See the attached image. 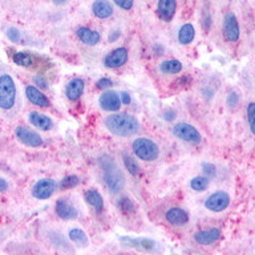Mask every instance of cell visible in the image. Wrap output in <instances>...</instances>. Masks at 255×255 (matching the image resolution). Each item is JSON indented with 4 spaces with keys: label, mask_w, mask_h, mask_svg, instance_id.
Here are the masks:
<instances>
[{
    "label": "cell",
    "mask_w": 255,
    "mask_h": 255,
    "mask_svg": "<svg viewBox=\"0 0 255 255\" xmlns=\"http://www.w3.org/2000/svg\"><path fill=\"white\" fill-rule=\"evenodd\" d=\"M104 125L112 134L119 137H130L138 133V120L127 113H115L104 120Z\"/></svg>",
    "instance_id": "cell-1"
},
{
    "label": "cell",
    "mask_w": 255,
    "mask_h": 255,
    "mask_svg": "<svg viewBox=\"0 0 255 255\" xmlns=\"http://www.w3.org/2000/svg\"><path fill=\"white\" fill-rule=\"evenodd\" d=\"M103 167V178L107 187L112 193H120L125 187V177L120 167L111 158H103L100 161Z\"/></svg>",
    "instance_id": "cell-2"
},
{
    "label": "cell",
    "mask_w": 255,
    "mask_h": 255,
    "mask_svg": "<svg viewBox=\"0 0 255 255\" xmlns=\"http://www.w3.org/2000/svg\"><path fill=\"white\" fill-rule=\"evenodd\" d=\"M17 101V88L11 75H0V111L11 112Z\"/></svg>",
    "instance_id": "cell-3"
},
{
    "label": "cell",
    "mask_w": 255,
    "mask_h": 255,
    "mask_svg": "<svg viewBox=\"0 0 255 255\" xmlns=\"http://www.w3.org/2000/svg\"><path fill=\"white\" fill-rule=\"evenodd\" d=\"M133 151L134 154L142 161H154L157 159L159 154V149L157 146V143L154 141H151L150 138L146 137H141V138H135L133 141Z\"/></svg>",
    "instance_id": "cell-4"
},
{
    "label": "cell",
    "mask_w": 255,
    "mask_h": 255,
    "mask_svg": "<svg viewBox=\"0 0 255 255\" xmlns=\"http://www.w3.org/2000/svg\"><path fill=\"white\" fill-rule=\"evenodd\" d=\"M229 205H230V195L225 190L215 191L209 195L205 201L206 209L213 213H221V211L226 210Z\"/></svg>",
    "instance_id": "cell-5"
},
{
    "label": "cell",
    "mask_w": 255,
    "mask_h": 255,
    "mask_svg": "<svg viewBox=\"0 0 255 255\" xmlns=\"http://www.w3.org/2000/svg\"><path fill=\"white\" fill-rule=\"evenodd\" d=\"M173 133L177 138L186 141L191 143H199L202 141V137L199 134V131L195 129L193 125L186 123H179L173 128Z\"/></svg>",
    "instance_id": "cell-6"
},
{
    "label": "cell",
    "mask_w": 255,
    "mask_h": 255,
    "mask_svg": "<svg viewBox=\"0 0 255 255\" xmlns=\"http://www.w3.org/2000/svg\"><path fill=\"white\" fill-rule=\"evenodd\" d=\"M15 134L20 142L29 147H39L43 145V138L40 137L39 133L28 129L27 127H17Z\"/></svg>",
    "instance_id": "cell-7"
},
{
    "label": "cell",
    "mask_w": 255,
    "mask_h": 255,
    "mask_svg": "<svg viewBox=\"0 0 255 255\" xmlns=\"http://www.w3.org/2000/svg\"><path fill=\"white\" fill-rule=\"evenodd\" d=\"M56 189V183L51 178L39 179L32 187V195L36 199H48L51 198Z\"/></svg>",
    "instance_id": "cell-8"
},
{
    "label": "cell",
    "mask_w": 255,
    "mask_h": 255,
    "mask_svg": "<svg viewBox=\"0 0 255 255\" xmlns=\"http://www.w3.org/2000/svg\"><path fill=\"white\" fill-rule=\"evenodd\" d=\"M223 35L227 41L235 43L239 39V24L237 16L233 12H229L223 20Z\"/></svg>",
    "instance_id": "cell-9"
},
{
    "label": "cell",
    "mask_w": 255,
    "mask_h": 255,
    "mask_svg": "<svg viewBox=\"0 0 255 255\" xmlns=\"http://www.w3.org/2000/svg\"><path fill=\"white\" fill-rule=\"evenodd\" d=\"M128 57H129V55H128L127 48H117L104 57V65L111 68V69H116V68L123 67L124 64H127Z\"/></svg>",
    "instance_id": "cell-10"
},
{
    "label": "cell",
    "mask_w": 255,
    "mask_h": 255,
    "mask_svg": "<svg viewBox=\"0 0 255 255\" xmlns=\"http://www.w3.org/2000/svg\"><path fill=\"white\" fill-rule=\"evenodd\" d=\"M100 107L103 111L107 112H117L121 108V100L117 92L105 91L99 99Z\"/></svg>",
    "instance_id": "cell-11"
},
{
    "label": "cell",
    "mask_w": 255,
    "mask_h": 255,
    "mask_svg": "<svg viewBox=\"0 0 255 255\" xmlns=\"http://www.w3.org/2000/svg\"><path fill=\"white\" fill-rule=\"evenodd\" d=\"M121 243L125 246L133 247L135 250L151 251L155 247V242L149 238H130V237H121Z\"/></svg>",
    "instance_id": "cell-12"
},
{
    "label": "cell",
    "mask_w": 255,
    "mask_h": 255,
    "mask_svg": "<svg viewBox=\"0 0 255 255\" xmlns=\"http://www.w3.org/2000/svg\"><path fill=\"white\" fill-rule=\"evenodd\" d=\"M25 96L27 99L29 100V103H32L33 105H37L40 108H49L51 107V103L43 92L39 91L37 88L33 87V85H28L25 88Z\"/></svg>",
    "instance_id": "cell-13"
},
{
    "label": "cell",
    "mask_w": 255,
    "mask_h": 255,
    "mask_svg": "<svg viewBox=\"0 0 255 255\" xmlns=\"http://www.w3.org/2000/svg\"><path fill=\"white\" fill-rule=\"evenodd\" d=\"M177 9V1L175 0H158L157 4V13L159 19L163 21H170L175 15Z\"/></svg>",
    "instance_id": "cell-14"
},
{
    "label": "cell",
    "mask_w": 255,
    "mask_h": 255,
    "mask_svg": "<svg viewBox=\"0 0 255 255\" xmlns=\"http://www.w3.org/2000/svg\"><path fill=\"white\" fill-rule=\"evenodd\" d=\"M221 238V230L217 229V227H213V229H209V230H202L195 233L194 234V241L198 245H203V246H209V245H213L214 242H217L218 239Z\"/></svg>",
    "instance_id": "cell-15"
},
{
    "label": "cell",
    "mask_w": 255,
    "mask_h": 255,
    "mask_svg": "<svg viewBox=\"0 0 255 255\" xmlns=\"http://www.w3.org/2000/svg\"><path fill=\"white\" fill-rule=\"evenodd\" d=\"M165 218L169 223L174 225V226H182L189 222V215L183 209L179 207H171L165 213Z\"/></svg>",
    "instance_id": "cell-16"
},
{
    "label": "cell",
    "mask_w": 255,
    "mask_h": 255,
    "mask_svg": "<svg viewBox=\"0 0 255 255\" xmlns=\"http://www.w3.org/2000/svg\"><path fill=\"white\" fill-rule=\"evenodd\" d=\"M84 84L83 79H73L67 84L65 87V96L69 101H77L84 93Z\"/></svg>",
    "instance_id": "cell-17"
},
{
    "label": "cell",
    "mask_w": 255,
    "mask_h": 255,
    "mask_svg": "<svg viewBox=\"0 0 255 255\" xmlns=\"http://www.w3.org/2000/svg\"><path fill=\"white\" fill-rule=\"evenodd\" d=\"M56 214L59 215L61 219H65V221H71V219H76L77 218V210H76L75 207L72 206L71 203H68L67 201H63V199H59L57 202H56Z\"/></svg>",
    "instance_id": "cell-18"
},
{
    "label": "cell",
    "mask_w": 255,
    "mask_h": 255,
    "mask_svg": "<svg viewBox=\"0 0 255 255\" xmlns=\"http://www.w3.org/2000/svg\"><path fill=\"white\" fill-rule=\"evenodd\" d=\"M77 37L80 39V41L84 44H87V45H96V44L100 43V40H101V36L97 31H93L91 28L87 27H80L77 29Z\"/></svg>",
    "instance_id": "cell-19"
},
{
    "label": "cell",
    "mask_w": 255,
    "mask_h": 255,
    "mask_svg": "<svg viewBox=\"0 0 255 255\" xmlns=\"http://www.w3.org/2000/svg\"><path fill=\"white\" fill-rule=\"evenodd\" d=\"M92 11L99 19H108L113 15V7L108 0H96L92 5Z\"/></svg>",
    "instance_id": "cell-20"
},
{
    "label": "cell",
    "mask_w": 255,
    "mask_h": 255,
    "mask_svg": "<svg viewBox=\"0 0 255 255\" xmlns=\"http://www.w3.org/2000/svg\"><path fill=\"white\" fill-rule=\"evenodd\" d=\"M29 123L33 127L41 129V130H49L53 127V123H52V120L48 116L37 113V112H31L29 113Z\"/></svg>",
    "instance_id": "cell-21"
},
{
    "label": "cell",
    "mask_w": 255,
    "mask_h": 255,
    "mask_svg": "<svg viewBox=\"0 0 255 255\" xmlns=\"http://www.w3.org/2000/svg\"><path fill=\"white\" fill-rule=\"evenodd\" d=\"M84 198H85V201L88 202V205L93 207L96 211L103 210L104 199L97 190H95V189H89L88 191H85Z\"/></svg>",
    "instance_id": "cell-22"
},
{
    "label": "cell",
    "mask_w": 255,
    "mask_h": 255,
    "mask_svg": "<svg viewBox=\"0 0 255 255\" xmlns=\"http://www.w3.org/2000/svg\"><path fill=\"white\" fill-rule=\"evenodd\" d=\"M194 36H195L194 27L189 23L183 24L178 32V41L182 44V45H187V44H190L191 41L194 40Z\"/></svg>",
    "instance_id": "cell-23"
},
{
    "label": "cell",
    "mask_w": 255,
    "mask_h": 255,
    "mask_svg": "<svg viewBox=\"0 0 255 255\" xmlns=\"http://www.w3.org/2000/svg\"><path fill=\"white\" fill-rule=\"evenodd\" d=\"M159 69L167 75H174V73H179L182 71V63L178 60H166V61L161 63Z\"/></svg>",
    "instance_id": "cell-24"
},
{
    "label": "cell",
    "mask_w": 255,
    "mask_h": 255,
    "mask_svg": "<svg viewBox=\"0 0 255 255\" xmlns=\"http://www.w3.org/2000/svg\"><path fill=\"white\" fill-rule=\"evenodd\" d=\"M69 239L79 246H88V237L81 229H72L69 231Z\"/></svg>",
    "instance_id": "cell-25"
},
{
    "label": "cell",
    "mask_w": 255,
    "mask_h": 255,
    "mask_svg": "<svg viewBox=\"0 0 255 255\" xmlns=\"http://www.w3.org/2000/svg\"><path fill=\"white\" fill-rule=\"evenodd\" d=\"M13 63L20 67H32L33 65V57L27 52H16L13 55Z\"/></svg>",
    "instance_id": "cell-26"
},
{
    "label": "cell",
    "mask_w": 255,
    "mask_h": 255,
    "mask_svg": "<svg viewBox=\"0 0 255 255\" xmlns=\"http://www.w3.org/2000/svg\"><path fill=\"white\" fill-rule=\"evenodd\" d=\"M123 159H124V165H125V167H127V170L129 171L131 175L139 174L138 163L135 162V159L133 158V157H130V155L127 154V153H124Z\"/></svg>",
    "instance_id": "cell-27"
},
{
    "label": "cell",
    "mask_w": 255,
    "mask_h": 255,
    "mask_svg": "<svg viewBox=\"0 0 255 255\" xmlns=\"http://www.w3.org/2000/svg\"><path fill=\"white\" fill-rule=\"evenodd\" d=\"M190 187L195 191H203L209 187V178L207 177H194L190 181Z\"/></svg>",
    "instance_id": "cell-28"
},
{
    "label": "cell",
    "mask_w": 255,
    "mask_h": 255,
    "mask_svg": "<svg viewBox=\"0 0 255 255\" xmlns=\"http://www.w3.org/2000/svg\"><path fill=\"white\" fill-rule=\"evenodd\" d=\"M80 183V179L77 175H67V177H64L61 179V182H60V187L63 189V190H67V189H72V187L77 186Z\"/></svg>",
    "instance_id": "cell-29"
},
{
    "label": "cell",
    "mask_w": 255,
    "mask_h": 255,
    "mask_svg": "<svg viewBox=\"0 0 255 255\" xmlns=\"http://www.w3.org/2000/svg\"><path fill=\"white\" fill-rule=\"evenodd\" d=\"M119 209L123 211L124 214H130L134 211V205L131 202L130 198H128V197H123V198H120L119 201Z\"/></svg>",
    "instance_id": "cell-30"
},
{
    "label": "cell",
    "mask_w": 255,
    "mask_h": 255,
    "mask_svg": "<svg viewBox=\"0 0 255 255\" xmlns=\"http://www.w3.org/2000/svg\"><path fill=\"white\" fill-rule=\"evenodd\" d=\"M247 120H249V125H250L251 133H254V120H255V103H250L247 107Z\"/></svg>",
    "instance_id": "cell-31"
},
{
    "label": "cell",
    "mask_w": 255,
    "mask_h": 255,
    "mask_svg": "<svg viewBox=\"0 0 255 255\" xmlns=\"http://www.w3.org/2000/svg\"><path fill=\"white\" fill-rule=\"evenodd\" d=\"M7 37L11 40L12 43H19L20 39H21V35H20L19 29H16V28H8L7 29Z\"/></svg>",
    "instance_id": "cell-32"
},
{
    "label": "cell",
    "mask_w": 255,
    "mask_h": 255,
    "mask_svg": "<svg viewBox=\"0 0 255 255\" xmlns=\"http://www.w3.org/2000/svg\"><path fill=\"white\" fill-rule=\"evenodd\" d=\"M120 8H123L125 11H129L133 7V0H113Z\"/></svg>",
    "instance_id": "cell-33"
},
{
    "label": "cell",
    "mask_w": 255,
    "mask_h": 255,
    "mask_svg": "<svg viewBox=\"0 0 255 255\" xmlns=\"http://www.w3.org/2000/svg\"><path fill=\"white\" fill-rule=\"evenodd\" d=\"M96 85H97V88H100V89H108V88H111L112 85H113V81H112L111 79L104 77V79H100Z\"/></svg>",
    "instance_id": "cell-34"
},
{
    "label": "cell",
    "mask_w": 255,
    "mask_h": 255,
    "mask_svg": "<svg viewBox=\"0 0 255 255\" xmlns=\"http://www.w3.org/2000/svg\"><path fill=\"white\" fill-rule=\"evenodd\" d=\"M202 169L203 171L209 175V177H214L215 173H217V171H215V166L213 165V163H207V162L202 163Z\"/></svg>",
    "instance_id": "cell-35"
},
{
    "label": "cell",
    "mask_w": 255,
    "mask_h": 255,
    "mask_svg": "<svg viewBox=\"0 0 255 255\" xmlns=\"http://www.w3.org/2000/svg\"><path fill=\"white\" fill-rule=\"evenodd\" d=\"M238 101H239L238 95H237L235 92H231L230 95H229V99H227V105H229L230 108H233L238 104Z\"/></svg>",
    "instance_id": "cell-36"
},
{
    "label": "cell",
    "mask_w": 255,
    "mask_h": 255,
    "mask_svg": "<svg viewBox=\"0 0 255 255\" xmlns=\"http://www.w3.org/2000/svg\"><path fill=\"white\" fill-rule=\"evenodd\" d=\"M120 100H121V103H123L124 105H129V104H130V101H131L130 95H129V93H128V92H125V91H123L121 93H120Z\"/></svg>",
    "instance_id": "cell-37"
},
{
    "label": "cell",
    "mask_w": 255,
    "mask_h": 255,
    "mask_svg": "<svg viewBox=\"0 0 255 255\" xmlns=\"http://www.w3.org/2000/svg\"><path fill=\"white\" fill-rule=\"evenodd\" d=\"M35 84L41 88H47V83H45V80H44L43 77H40V76H36L35 77Z\"/></svg>",
    "instance_id": "cell-38"
},
{
    "label": "cell",
    "mask_w": 255,
    "mask_h": 255,
    "mask_svg": "<svg viewBox=\"0 0 255 255\" xmlns=\"http://www.w3.org/2000/svg\"><path fill=\"white\" fill-rule=\"evenodd\" d=\"M8 189V182L4 178H0V193L5 191Z\"/></svg>",
    "instance_id": "cell-39"
},
{
    "label": "cell",
    "mask_w": 255,
    "mask_h": 255,
    "mask_svg": "<svg viewBox=\"0 0 255 255\" xmlns=\"http://www.w3.org/2000/svg\"><path fill=\"white\" fill-rule=\"evenodd\" d=\"M175 112L174 111H167V112H165V119L167 120V121H169V120H174L175 117Z\"/></svg>",
    "instance_id": "cell-40"
},
{
    "label": "cell",
    "mask_w": 255,
    "mask_h": 255,
    "mask_svg": "<svg viewBox=\"0 0 255 255\" xmlns=\"http://www.w3.org/2000/svg\"><path fill=\"white\" fill-rule=\"evenodd\" d=\"M210 24H211V17L210 16H206V19H205V21H203V27H205L206 31L210 29Z\"/></svg>",
    "instance_id": "cell-41"
},
{
    "label": "cell",
    "mask_w": 255,
    "mask_h": 255,
    "mask_svg": "<svg viewBox=\"0 0 255 255\" xmlns=\"http://www.w3.org/2000/svg\"><path fill=\"white\" fill-rule=\"evenodd\" d=\"M120 37V32L119 31H115L113 32V33H112L111 35V37H109V40H111V41H115L116 39H119Z\"/></svg>",
    "instance_id": "cell-42"
},
{
    "label": "cell",
    "mask_w": 255,
    "mask_h": 255,
    "mask_svg": "<svg viewBox=\"0 0 255 255\" xmlns=\"http://www.w3.org/2000/svg\"><path fill=\"white\" fill-rule=\"evenodd\" d=\"M53 1V4H56V5H61V4H64L67 0H52Z\"/></svg>",
    "instance_id": "cell-43"
}]
</instances>
